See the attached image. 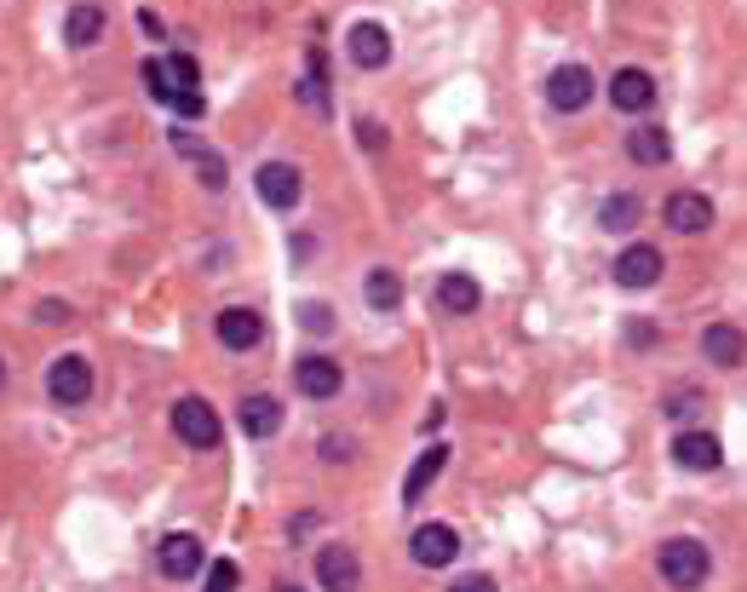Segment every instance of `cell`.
<instances>
[{
	"label": "cell",
	"mask_w": 747,
	"mask_h": 592,
	"mask_svg": "<svg viewBox=\"0 0 747 592\" xmlns=\"http://www.w3.org/2000/svg\"><path fill=\"white\" fill-rule=\"evenodd\" d=\"M707 575H713V552H707L696 535H678V541L661 546V581H667V586L690 592V586H701Z\"/></svg>",
	"instance_id": "obj_1"
},
{
	"label": "cell",
	"mask_w": 747,
	"mask_h": 592,
	"mask_svg": "<svg viewBox=\"0 0 747 592\" xmlns=\"http://www.w3.org/2000/svg\"><path fill=\"white\" fill-rule=\"evenodd\" d=\"M173 432H179V443H190V449H219L225 425H219L213 403H201V398H179V403H173Z\"/></svg>",
	"instance_id": "obj_2"
},
{
	"label": "cell",
	"mask_w": 747,
	"mask_h": 592,
	"mask_svg": "<svg viewBox=\"0 0 747 592\" xmlns=\"http://www.w3.org/2000/svg\"><path fill=\"white\" fill-rule=\"evenodd\" d=\"M592 70L587 63H558V70L547 76V104L558 110V116H575V110H587L592 104Z\"/></svg>",
	"instance_id": "obj_3"
},
{
	"label": "cell",
	"mask_w": 747,
	"mask_h": 592,
	"mask_svg": "<svg viewBox=\"0 0 747 592\" xmlns=\"http://www.w3.org/2000/svg\"><path fill=\"white\" fill-rule=\"evenodd\" d=\"M47 391L58 409H81L92 398V363L87 357H58V363L47 369Z\"/></svg>",
	"instance_id": "obj_4"
},
{
	"label": "cell",
	"mask_w": 747,
	"mask_h": 592,
	"mask_svg": "<svg viewBox=\"0 0 747 592\" xmlns=\"http://www.w3.org/2000/svg\"><path fill=\"white\" fill-rule=\"evenodd\" d=\"M661 277H667L661 248H650V242H627V248H621V259H616V282H621V288L644 293V288H656Z\"/></svg>",
	"instance_id": "obj_5"
},
{
	"label": "cell",
	"mask_w": 747,
	"mask_h": 592,
	"mask_svg": "<svg viewBox=\"0 0 747 592\" xmlns=\"http://www.w3.org/2000/svg\"><path fill=\"white\" fill-rule=\"evenodd\" d=\"M156 564H161L167 581H190V575L208 570V546H201L190 530H179V535H167V541L156 546Z\"/></svg>",
	"instance_id": "obj_6"
},
{
	"label": "cell",
	"mask_w": 747,
	"mask_h": 592,
	"mask_svg": "<svg viewBox=\"0 0 747 592\" xmlns=\"http://www.w3.org/2000/svg\"><path fill=\"white\" fill-rule=\"evenodd\" d=\"M253 184H259V202H270L277 213H293V208H299V195H305V179H299L293 161H265Z\"/></svg>",
	"instance_id": "obj_7"
},
{
	"label": "cell",
	"mask_w": 747,
	"mask_h": 592,
	"mask_svg": "<svg viewBox=\"0 0 747 592\" xmlns=\"http://www.w3.org/2000/svg\"><path fill=\"white\" fill-rule=\"evenodd\" d=\"M661 219H667V230H678V237H701V230H713V202L701 190H673L667 195V208H661Z\"/></svg>",
	"instance_id": "obj_8"
},
{
	"label": "cell",
	"mask_w": 747,
	"mask_h": 592,
	"mask_svg": "<svg viewBox=\"0 0 747 592\" xmlns=\"http://www.w3.org/2000/svg\"><path fill=\"white\" fill-rule=\"evenodd\" d=\"M409 552H415L420 570H444V564L460 558V535L449 530V523H420V530L409 535Z\"/></svg>",
	"instance_id": "obj_9"
},
{
	"label": "cell",
	"mask_w": 747,
	"mask_h": 592,
	"mask_svg": "<svg viewBox=\"0 0 747 592\" xmlns=\"http://www.w3.org/2000/svg\"><path fill=\"white\" fill-rule=\"evenodd\" d=\"M293 385H299V398L328 403V398H339V385H346V374H339V363H333V357H299V363H293Z\"/></svg>",
	"instance_id": "obj_10"
},
{
	"label": "cell",
	"mask_w": 747,
	"mask_h": 592,
	"mask_svg": "<svg viewBox=\"0 0 747 592\" xmlns=\"http://www.w3.org/2000/svg\"><path fill=\"white\" fill-rule=\"evenodd\" d=\"M213 334H219L225 351H253V345L265 340V317L248 311V305H230V311L213 317Z\"/></svg>",
	"instance_id": "obj_11"
},
{
	"label": "cell",
	"mask_w": 747,
	"mask_h": 592,
	"mask_svg": "<svg viewBox=\"0 0 747 592\" xmlns=\"http://www.w3.org/2000/svg\"><path fill=\"white\" fill-rule=\"evenodd\" d=\"M317 581H322V592H357V581H362V558L351 552V546H322L317 552Z\"/></svg>",
	"instance_id": "obj_12"
},
{
	"label": "cell",
	"mask_w": 747,
	"mask_h": 592,
	"mask_svg": "<svg viewBox=\"0 0 747 592\" xmlns=\"http://www.w3.org/2000/svg\"><path fill=\"white\" fill-rule=\"evenodd\" d=\"M673 460L685 472H719L725 466V443L713 438V432H685V438L673 443Z\"/></svg>",
	"instance_id": "obj_13"
},
{
	"label": "cell",
	"mask_w": 747,
	"mask_h": 592,
	"mask_svg": "<svg viewBox=\"0 0 747 592\" xmlns=\"http://www.w3.org/2000/svg\"><path fill=\"white\" fill-rule=\"evenodd\" d=\"M609 104H616L621 116H644L656 104V81L644 70H616V81H609Z\"/></svg>",
	"instance_id": "obj_14"
},
{
	"label": "cell",
	"mask_w": 747,
	"mask_h": 592,
	"mask_svg": "<svg viewBox=\"0 0 747 592\" xmlns=\"http://www.w3.org/2000/svg\"><path fill=\"white\" fill-rule=\"evenodd\" d=\"M167 139H173V150L190 161V168L201 173V184H208V190H225V179H230V168H225V155H213L208 144H196V133H185V127H179V133H167Z\"/></svg>",
	"instance_id": "obj_15"
},
{
	"label": "cell",
	"mask_w": 747,
	"mask_h": 592,
	"mask_svg": "<svg viewBox=\"0 0 747 592\" xmlns=\"http://www.w3.org/2000/svg\"><path fill=\"white\" fill-rule=\"evenodd\" d=\"M351 63H362V70H386V58H391V36H386V23H351Z\"/></svg>",
	"instance_id": "obj_16"
},
{
	"label": "cell",
	"mask_w": 747,
	"mask_h": 592,
	"mask_svg": "<svg viewBox=\"0 0 747 592\" xmlns=\"http://www.w3.org/2000/svg\"><path fill=\"white\" fill-rule=\"evenodd\" d=\"M437 305H444L449 317H471V311L484 305V288H478V277H466V271L437 277Z\"/></svg>",
	"instance_id": "obj_17"
},
{
	"label": "cell",
	"mask_w": 747,
	"mask_h": 592,
	"mask_svg": "<svg viewBox=\"0 0 747 592\" xmlns=\"http://www.w3.org/2000/svg\"><path fill=\"white\" fill-rule=\"evenodd\" d=\"M444 466H449V449H426L415 466H409V478H402V506H420L426 489L444 478Z\"/></svg>",
	"instance_id": "obj_18"
},
{
	"label": "cell",
	"mask_w": 747,
	"mask_h": 592,
	"mask_svg": "<svg viewBox=\"0 0 747 592\" xmlns=\"http://www.w3.org/2000/svg\"><path fill=\"white\" fill-rule=\"evenodd\" d=\"M236 414H242V432L248 438H277L282 432V403L265 398V391H259V398H242V409H236Z\"/></svg>",
	"instance_id": "obj_19"
},
{
	"label": "cell",
	"mask_w": 747,
	"mask_h": 592,
	"mask_svg": "<svg viewBox=\"0 0 747 592\" xmlns=\"http://www.w3.org/2000/svg\"><path fill=\"white\" fill-rule=\"evenodd\" d=\"M701 357H707V363H719V369H736L741 363V328L736 322H713L701 334Z\"/></svg>",
	"instance_id": "obj_20"
},
{
	"label": "cell",
	"mask_w": 747,
	"mask_h": 592,
	"mask_svg": "<svg viewBox=\"0 0 747 592\" xmlns=\"http://www.w3.org/2000/svg\"><path fill=\"white\" fill-rule=\"evenodd\" d=\"M627 155L638 161V168H661V161H673V139L661 133V127H638V133L627 139Z\"/></svg>",
	"instance_id": "obj_21"
},
{
	"label": "cell",
	"mask_w": 747,
	"mask_h": 592,
	"mask_svg": "<svg viewBox=\"0 0 747 592\" xmlns=\"http://www.w3.org/2000/svg\"><path fill=\"white\" fill-rule=\"evenodd\" d=\"M299 104H311V116H328V76H322V52L305 58V76H299Z\"/></svg>",
	"instance_id": "obj_22"
},
{
	"label": "cell",
	"mask_w": 747,
	"mask_h": 592,
	"mask_svg": "<svg viewBox=\"0 0 747 592\" xmlns=\"http://www.w3.org/2000/svg\"><path fill=\"white\" fill-rule=\"evenodd\" d=\"M362 300L374 305V311H397L402 305V277L397 271H368V282H362Z\"/></svg>",
	"instance_id": "obj_23"
},
{
	"label": "cell",
	"mask_w": 747,
	"mask_h": 592,
	"mask_svg": "<svg viewBox=\"0 0 747 592\" xmlns=\"http://www.w3.org/2000/svg\"><path fill=\"white\" fill-rule=\"evenodd\" d=\"M98 36H104V12L98 7H76L70 18H63V41L70 47H92Z\"/></svg>",
	"instance_id": "obj_24"
},
{
	"label": "cell",
	"mask_w": 747,
	"mask_h": 592,
	"mask_svg": "<svg viewBox=\"0 0 747 592\" xmlns=\"http://www.w3.org/2000/svg\"><path fill=\"white\" fill-rule=\"evenodd\" d=\"M161 76H167V92H201V70H196V58L190 52H173V58H167L161 63ZM173 98H167V104H173Z\"/></svg>",
	"instance_id": "obj_25"
},
{
	"label": "cell",
	"mask_w": 747,
	"mask_h": 592,
	"mask_svg": "<svg viewBox=\"0 0 747 592\" xmlns=\"http://www.w3.org/2000/svg\"><path fill=\"white\" fill-rule=\"evenodd\" d=\"M598 224H604V230H616V237H627V230L638 224V195H604Z\"/></svg>",
	"instance_id": "obj_26"
},
{
	"label": "cell",
	"mask_w": 747,
	"mask_h": 592,
	"mask_svg": "<svg viewBox=\"0 0 747 592\" xmlns=\"http://www.w3.org/2000/svg\"><path fill=\"white\" fill-rule=\"evenodd\" d=\"M242 586V570L230 564V558H213V570H208V581H201V592H236Z\"/></svg>",
	"instance_id": "obj_27"
},
{
	"label": "cell",
	"mask_w": 747,
	"mask_h": 592,
	"mask_svg": "<svg viewBox=\"0 0 747 592\" xmlns=\"http://www.w3.org/2000/svg\"><path fill=\"white\" fill-rule=\"evenodd\" d=\"M299 322L311 328V334H328V328H333V311H328V305H299Z\"/></svg>",
	"instance_id": "obj_28"
},
{
	"label": "cell",
	"mask_w": 747,
	"mask_h": 592,
	"mask_svg": "<svg viewBox=\"0 0 747 592\" xmlns=\"http://www.w3.org/2000/svg\"><path fill=\"white\" fill-rule=\"evenodd\" d=\"M139 76H145V87H150V98H156V104H167V98H173V92H167V76H161V63H156V58L145 63Z\"/></svg>",
	"instance_id": "obj_29"
},
{
	"label": "cell",
	"mask_w": 747,
	"mask_h": 592,
	"mask_svg": "<svg viewBox=\"0 0 747 592\" xmlns=\"http://www.w3.org/2000/svg\"><path fill=\"white\" fill-rule=\"evenodd\" d=\"M449 592H500V586H495L489 575H460V581H455Z\"/></svg>",
	"instance_id": "obj_30"
},
{
	"label": "cell",
	"mask_w": 747,
	"mask_h": 592,
	"mask_svg": "<svg viewBox=\"0 0 747 592\" xmlns=\"http://www.w3.org/2000/svg\"><path fill=\"white\" fill-rule=\"evenodd\" d=\"M63 317H70V305H58V300L41 305V322H47V328H63Z\"/></svg>",
	"instance_id": "obj_31"
},
{
	"label": "cell",
	"mask_w": 747,
	"mask_h": 592,
	"mask_svg": "<svg viewBox=\"0 0 747 592\" xmlns=\"http://www.w3.org/2000/svg\"><path fill=\"white\" fill-rule=\"evenodd\" d=\"M362 144L380 150V144H386V127H380V121H362Z\"/></svg>",
	"instance_id": "obj_32"
},
{
	"label": "cell",
	"mask_w": 747,
	"mask_h": 592,
	"mask_svg": "<svg viewBox=\"0 0 747 592\" xmlns=\"http://www.w3.org/2000/svg\"><path fill=\"white\" fill-rule=\"evenodd\" d=\"M322 454H328L333 466H339V460H346V438H328V443H322Z\"/></svg>",
	"instance_id": "obj_33"
},
{
	"label": "cell",
	"mask_w": 747,
	"mask_h": 592,
	"mask_svg": "<svg viewBox=\"0 0 747 592\" xmlns=\"http://www.w3.org/2000/svg\"><path fill=\"white\" fill-rule=\"evenodd\" d=\"M277 592H305V586H293V581H282V586H277Z\"/></svg>",
	"instance_id": "obj_34"
},
{
	"label": "cell",
	"mask_w": 747,
	"mask_h": 592,
	"mask_svg": "<svg viewBox=\"0 0 747 592\" xmlns=\"http://www.w3.org/2000/svg\"><path fill=\"white\" fill-rule=\"evenodd\" d=\"M0 385H7V369H0Z\"/></svg>",
	"instance_id": "obj_35"
}]
</instances>
